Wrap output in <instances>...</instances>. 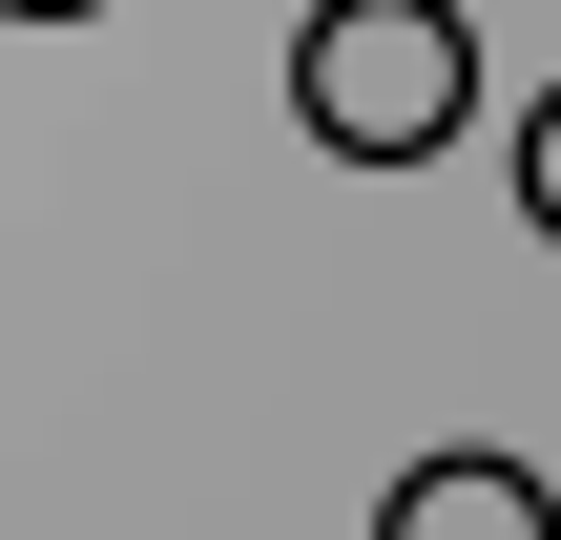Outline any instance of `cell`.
Here are the masks:
<instances>
[{"instance_id":"1","label":"cell","mask_w":561,"mask_h":540,"mask_svg":"<svg viewBox=\"0 0 561 540\" xmlns=\"http://www.w3.org/2000/svg\"><path fill=\"white\" fill-rule=\"evenodd\" d=\"M291 125H312L333 166H437V146L479 125V21H458V0H312Z\"/></svg>"},{"instance_id":"2","label":"cell","mask_w":561,"mask_h":540,"mask_svg":"<svg viewBox=\"0 0 561 540\" xmlns=\"http://www.w3.org/2000/svg\"><path fill=\"white\" fill-rule=\"evenodd\" d=\"M375 540H561V499H541V458H416L396 499H375Z\"/></svg>"},{"instance_id":"3","label":"cell","mask_w":561,"mask_h":540,"mask_svg":"<svg viewBox=\"0 0 561 540\" xmlns=\"http://www.w3.org/2000/svg\"><path fill=\"white\" fill-rule=\"evenodd\" d=\"M520 229H541V250H561V83H541V104H520Z\"/></svg>"},{"instance_id":"4","label":"cell","mask_w":561,"mask_h":540,"mask_svg":"<svg viewBox=\"0 0 561 540\" xmlns=\"http://www.w3.org/2000/svg\"><path fill=\"white\" fill-rule=\"evenodd\" d=\"M0 21H104V0H0Z\"/></svg>"}]
</instances>
